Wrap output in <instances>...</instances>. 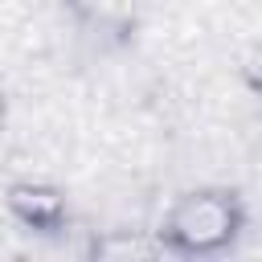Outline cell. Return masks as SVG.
<instances>
[{"label": "cell", "instance_id": "cell-4", "mask_svg": "<svg viewBox=\"0 0 262 262\" xmlns=\"http://www.w3.org/2000/svg\"><path fill=\"white\" fill-rule=\"evenodd\" d=\"M8 115H12V98H8V90L0 86V127L8 123Z\"/></svg>", "mask_w": 262, "mask_h": 262}, {"label": "cell", "instance_id": "cell-2", "mask_svg": "<svg viewBox=\"0 0 262 262\" xmlns=\"http://www.w3.org/2000/svg\"><path fill=\"white\" fill-rule=\"evenodd\" d=\"M4 213L29 229V233H41V237H53L70 225L74 209H70V196L53 184V180H37V176H16L4 184Z\"/></svg>", "mask_w": 262, "mask_h": 262}, {"label": "cell", "instance_id": "cell-1", "mask_svg": "<svg viewBox=\"0 0 262 262\" xmlns=\"http://www.w3.org/2000/svg\"><path fill=\"white\" fill-rule=\"evenodd\" d=\"M250 205L242 188L229 184H196L184 188L151 229L168 258H221L233 254L246 237Z\"/></svg>", "mask_w": 262, "mask_h": 262}, {"label": "cell", "instance_id": "cell-3", "mask_svg": "<svg viewBox=\"0 0 262 262\" xmlns=\"http://www.w3.org/2000/svg\"><path fill=\"white\" fill-rule=\"evenodd\" d=\"M94 258H111V262H127V258H164L156 233L139 237V233H106L90 246Z\"/></svg>", "mask_w": 262, "mask_h": 262}]
</instances>
